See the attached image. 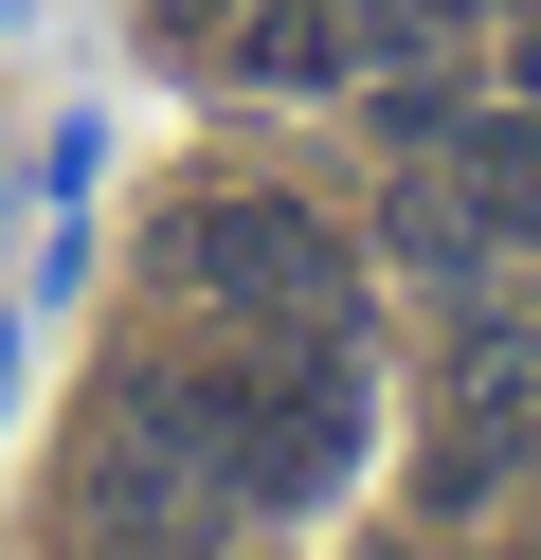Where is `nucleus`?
Instances as JSON below:
<instances>
[{
  "instance_id": "nucleus-2",
  "label": "nucleus",
  "mask_w": 541,
  "mask_h": 560,
  "mask_svg": "<svg viewBox=\"0 0 541 560\" xmlns=\"http://www.w3.org/2000/svg\"><path fill=\"white\" fill-rule=\"evenodd\" d=\"M163 290H199L216 326H271V343L361 326V254L307 218V199H180L163 218Z\"/></svg>"
},
{
  "instance_id": "nucleus-4",
  "label": "nucleus",
  "mask_w": 541,
  "mask_h": 560,
  "mask_svg": "<svg viewBox=\"0 0 541 560\" xmlns=\"http://www.w3.org/2000/svg\"><path fill=\"white\" fill-rule=\"evenodd\" d=\"M524 434H541V362H524V343H487V362H469V416L433 434V506H487V488L524 470Z\"/></svg>"
},
{
  "instance_id": "nucleus-3",
  "label": "nucleus",
  "mask_w": 541,
  "mask_h": 560,
  "mask_svg": "<svg viewBox=\"0 0 541 560\" xmlns=\"http://www.w3.org/2000/svg\"><path fill=\"white\" fill-rule=\"evenodd\" d=\"M451 19L469 0H216V55H235L252 91H379V73H415Z\"/></svg>"
},
{
  "instance_id": "nucleus-5",
  "label": "nucleus",
  "mask_w": 541,
  "mask_h": 560,
  "mask_svg": "<svg viewBox=\"0 0 541 560\" xmlns=\"http://www.w3.org/2000/svg\"><path fill=\"white\" fill-rule=\"evenodd\" d=\"M451 182L487 199V235H505V254H541V109H505V127H469V145H451Z\"/></svg>"
},
{
  "instance_id": "nucleus-1",
  "label": "nucleus",
  "mask_w": 541,
  "mask_h": 560,
  "mask_svg": "<svg viewBox=\"0 0 541 560\" xmlns=\"http://www.w3.org/2000/svg\"><path fill=\"white\" fill-rule=\"evenodd\" d=\"M199 434H216V488H235L252 524L325 506V488L361 470V362H343V326H307L289 362H216L199 380Z\"/></svg>"
},
{
  "instance_id": "nucleus-6",
  "label": "nucleus",
  "mask_w": 541,
  "mask_h": 560,
  "mask_svg": "<svg viewBox=\"0 0 541 560\" xmlns=\"http://www.w3.org/2000/svg\"><path fill=\"white\" fill-rule=\"evenodd\" d=\"M505 55H524V109H541V0H524V37H505Z\"/></svg>"
}]
</instances>
